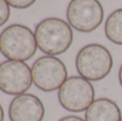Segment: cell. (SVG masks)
<instances>
[{"mask_svg": "<svg viewBox=\"0 0 122 121\" xmlns=\"http://www.w3.org/2000/svg\"><path fill=\"white\" fill-rule=\"evenodd\" d=\"M34 35L38 47L48 56L61 55L73 42V31L69 23L57 17H48L36 25Z\"/></svg>", "mask_w": 122, "mask_h": 121, "instance_id": "cell-1", "label": "cell"}, {"mask_svg": "<svg viewBox=\"0 0 122 121\" xmlns=\"http://www.w3.org/2000/svg\"><path fill=\"white\" fill-rule=\"evenodd\" d=\"M36 47L32 30L20 24L9 26L0 33V49L9 60L25 62L33 57Z\"/></svg>", "mask_w": 122, "mask_h": 121, "instance_id": "cell-2", "label": "cell"}, {"mask_svg": "<svg viewBox=\"0 0 122 121\" xmlns=\"http://www.w3.org/2000/svg\"><path fill=\"white\" fill-rule=\"evenodd\" d=\"M114 64L112 54L101 44H88L76 56V70L87 81H97L110 73Z\"/></svg>", "mask_w": 122, "mask_h": 121, "instance_id": "cell-3", "label": "cell"}, {"mask_svg": "<svg viewBox=\"0 0 122 121\" xmlns=\"http://www.w3.org/2000/svg\"><path fill=\"white\" fill-rule=\"evenodd\" d=\"M58 100L64 109L80 113L87 111L94 102V88L81 76L69 77L58 91Z\"/></svg>", "mask_w": 122, "mask_h": 121, "instance_id": "cell-4", "label": "cell"}, {"mask_svg": "<svg viewBox=\"0 0 122 121\" xmlns=\"http://www.w3.org/2000/svg\"><path fill=\"white\" fill-rule=\"evenodd\" d=\"M70 26L80 32H92L101 26L104 10L99 0H71L66 8Z\"/></svg>", "mask_w": 122, "mask_h": 121, "instance_id": "cell-5", "label": "cell"}, {"mask_svg": "<svg viewBox=\"0 0 122 121\" xmlns=\"http://www.w3.org/2000/svg\"><path fill=\"white\" fill-rule=\"evenodd\" d=\"M32 81L40 90L55 91L67 79L64 63L55 56H43L36 60L31 68Z\"/></svg>", "mask_w": 122, "mask_h": 121, "instance_id": "cell-6", "label": "cell"}, {"mask_svg": "<svg viewBox=\"0 0 122 121\" xmlns=\"http://www.w3.org/2000/svg\"><path fill=\"white\" fill-rule=\"evenodd\" d=\"M32 81L31 69L24 61L6 60L0 63V90L10 96L24 94Z\"/></svg>", "mask_w": 122, "mask_h": 121, "instance_id": "cell-7", "label": "cell"}, {"mask_svg": "<svg viewBox=\"0 0 122 121\" xmlns=\"http://www.w3.org/2000/svg\"><path fill=\"white\" fill-rule=\"evenodd\" d=\"M44 114L42 101L30 93L16 96L9 107V117L12 121H42Z\"/></svg>", "mask_w": 122, "mask_h": 121, "instance_id": "cell-8", "label": "cell"}, {"mask_svg": "<svg viewBox=\"0 0 122 121\" xmlns=\"http://www.w3.org/2000/svg\"><path fill=\"white\" fill-rule=\"evenodd\" d=\"M121 118V111L117 103L107 98L94 100L85 114L86 121H120Z\"/></svg>", "mask_w": 122, "mask_h": 121, "instance_id": "cell-9", "label": "cell"}, {"mask_svg": "<svg viewBox=\"0 0 122 121\" xmlns=\"http://www.w3.org/2000/svg\"><path fill=\"white\" fill-rule=\"evenodd\" d=\"M105 35L110 42L122 45V8L109 14L105 21Z\"/></svg>", "mask_w": 122, "mask_h": 121, "instance_id": "cell-10", "label": "cell"}, {"mask_svg": "<svg viewBox=\"0 0 122 121\" xmlns=\"http://www.w3.org/2000/svg\"><path fill=\"white\" fill-rule=\"evenodd\" d=\"M10 17V5L5 0H0V27L8 21Z\"/></svg>", "mask_w": 122, "mask_h": 121, "instance_id": "cell-11", "label": "cell"}, {"mask_svg": "<svg viewBox=\"0 0 122 121\" xmlns=\"http://www.w3.org/2000/svg\"><path fill=\"white\" fill-rule=\"evenodd\" d=\"M10 6L15 9H27L31 6L36 0H5Z\"/></svg>", "mask_w": 122, "mask_h": 121, "instance_id": "cell-12", "label": "cell"}, {"mask_svg": "<svg viewBox=\"0 0 122 121\" xmlns=\"http://www.w3.org/2000/svg\"><path fill=\"white\" fill-rule=\"evenodd\" d=\"M59 121H86V120H84L80 117H77V116H66V117L61 118Z\"/></svg>", "mask_w": 122, "mask_h": 121, "instance_id": "cell-13", "label": "cell"}, {"mask_svg": "<svg viewBox=\"0 0 122 121\" xmlns=\"http://www.w3.org/2000/svg\"><path fill=\"white\" fill-rule=\"evenodd\" d=\"M118 78H119V83H120V85L122 86V64H121L120 69H119V73H118Z\"/></svg>", "mask_w": 122, "mask_h": 121, "instance_id": "cell-14", "label": "cell"}, {"mask_svg": "<svg viewBox=\"0 0 122 121\" xmlns=\"http://www.w3.org/2000/svg\"><path fill=\"white\" fill-rule=\"evenodd\" d=\"M4 118V113H3V109H2V106L0 105V121H3Z\"/></svg>", "mask_w": 122, "mask_h": 121, "instance_id": "cell-15", "label": "cell"}, {"mask_svg": "<svg viewBox=\"0 0 122 121\" xmlns=\"http://www.w3.org/2000/svg\"><path fill=\"white\" fill-rule=\"evenodd\" d=\"M120 121H122V118H121V120H120Z\"/></svg>", "mask_w": 122, "mask_h": 121, "instance_id": "cell-16", "label": "cell"}, {"mask_svg": "<svg viewBox=\"0 0 122 121\" xmlns=\"http://www.w3.org/2000/svg\"><path fill=\"white\" fill-rule=\"evenodd\" d=\"M0 51H1V49H0Z\"/></svg>", "mask_w": 122, "mask_h": 121, "instance_id": "cell-17", "label": "cell"}]
</instances>
